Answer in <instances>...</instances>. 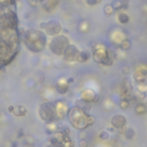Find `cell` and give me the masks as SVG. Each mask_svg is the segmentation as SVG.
Masks as SVG:
<instances>
[{
	"label": "cell",
	"mask_w": 147,
	"mask_h": 147,
	"mask_svg": "<svg viewBox=\"0 0 147 147\" xmlns=\"http://www.w3.org/2000/svg\"><path fill=\"white\" fill-rule=\"evenodd\" d=\"M21 48L16 0H0V70L11 64Z\"/></svg>",
	"instance_id": "obj_1"
},
{
	"label": "cell",
	"mask_w": 147,
	"mask_h": 147,
	"mask_svg": "<svg viewBox=\"0 0 147 147\" xmlns=\"http://www.w3.org/2000/svg\"><path fill=\"white\" fill-rule=\"evenodd\" d=\"M23 43L27 46V48L32 53H39L45 48L47 44V37L46 33L41 30L30 29L24 32Z\"/></svg>",
	"instance_id": "obj_2"
},
{
	"label": "cell",
	"mask_w": 147,
	"mask_h": 147,
	"mask_svg": "<svg viewBox=\"0 0 147 147\" xmlns=\"http://www.w3.org/2000/svg\"><path fill=\"white\" fill-rule=\"evenodd\" d=\"M68 118H69L70 124L74 128L80 129V130H83L86 126L94 123V117L93 116L86 114L85 110H83V109H81L76 106L68 110Z\"/></svg>",
	"instance_id": "obj_3"
},
{
	"label": "cell",
	"mask_w": 147,
	"mask_h": 147,
	"mask_svg": "<svg viewBox=\"0 0 147 147\" xmlns=\"http://www.w3.org/2000/svg\"><path fill=\"white\" fill-rule=\"evenodd\" d=\"M69 45H70V43H69L68 37H65L63 35H57V36L52 37V39L48 44V48L54 55L62 56Z\"/></svg>",
	"instance_id": "obj_4"
},
{
	"label": "cell",
	"mask_w": 147,
	"mask_h": 147,
	"mask_svg": "<svg viewBox=\"0 0 147 147\" xmlns=\"http://www.w3.org/2000/svg\"><path fill=\"white\" fill-rule=\"evenodd\" d=\"M39 116L40 118L46 123H53L57 120V110H56V104L46 101L43 102L39 107Z\"/></svg>",
	"instance_id": "obj_5"
},
{
	"label": "cell",
	"mask_w": 147,
	"mask_h": 147,
	"mask_svg": "<svg viewBox=\"0 0 147 147\" xmlns=\"http://www.w3.org/2000/svg\"><path fill=\"white\" fill-rule=\"evenodd\" d=\"M92 57L97 63L102 64L105 67H110L114 63V59L109 55L108 49L105 48L102 45H94L93 46V55H92Z\"/></svg>",
	"instance_id": "obj_6"
},
{
	"label": "cell",
	"mask_w": 147,
	"mask_h": 147,
	"mask_svg": "<svg viewBox=\"0 0 147 147\" xmlns=\"http://www.w3.org/2000/svg\"><path fill=\"white\" fill-rule=\"evenodd\" d=\"M62 30L61 23L57 20H49L45 23V28H44V32L48 36H57Z\"/></svg>",
	"instance_id": "obj_7"
},
{
	"label": "cell",
	"mask_w": 147,
	"mask_h": 147,
	"mask_svg": "<svg viewBox=\"0 0 147 147\" xmlns=\"http://www.w3.org/2000/svg\"><path fill=\"white\" fill-rule=\"evenodd\" d=\"M78 54H80V51H78L77 46L70 44V45L67 47V49H65V52H64V54H63L62 56H63V60H64L65 62H72V61L77 60Z\"/></svg>",
	"instance_id": "obj_8"
},
{
	"label": "cell",
	"mask_w": 147,
	"mask_h": 147,
	"mask_svg": "<svg viewBox=\"0 0 147 147\" xmlns=\"http://www.w3.org/2000/svg\"><path fill=\"white\" fill-rule=\"evenodd\" d=\"M110 124L114 129H117V130H121V129H124L125 124H126V118L124 115L122 114H115L112 118H110Z\"/></svg>",
	"instance_id": "obj_9"
},
{
	"label": "cell",
	"mask_w": 147,
	"mask_h": 147,
	"mask_svg": "<svg viewBox=\"0 0 147 147\" xmlns=\"http://www.w3.org/2000/svg\"><path fill=\"white\" fill-rule=\"evenodd\" d=\"M133 77L138 86H141V88L147 86V70L146 69H138Z\"/></svg>",
	"instance_id": "obj_10"
},
{
	"label": "cell",
	"mask_w": 147,
	"mask_h": 147,
	"mask_svg": "<svg viewBox=\"0 0 147 147\" xmlns=\"http://www.w3.org/2000/svg\"><path fill=\"white\" fill-rule=\"evenodd\" d=\"M115 12H120L122 9H128L129 8V0H113L110 3Z\"/></svg>",
	"instance_id": "obj_11"
},
{
	"label": "cell",
	"mask_w": 147,
	"mask_h": 147,
	"mask_svg": "<svg viewBox=\"0 0 147 147\" xmlns=\"http://www.w3.org/2000/svg\"><path fill=\"white\" fill-rule=\"evenodd\" d=\"M82 99L88 101V102H98L99 101V96L92 91H85L82 93Z\"/></svg>",
	"instance_id": "obj_12"
},
{
	"label": "cell",
	"mask_w": 147,
	"mask_h": 147,
	"mask_svg": "<svg viewBox=\"0 0 147 147\" xmlns=\"http://www.w3.org/2000/svg\"><path fill=\"white\" fill-rule=\"evenodd\" d=\"M57 5H59V0H45V3H43V8L49 13L53 12Z\"/></svg>",
	"instance_id": "obj_13"
},
{
	"label": "cell",
	"mask_w": 147,
	"mask_h": 147,
	"mask_svg": "<svg viewBox=\"0 0 147 147\" xmlns=\"http://www.w3.org/2000/svg\"><path fill=\"white\" fill-rule=\"evenodd\" d=\"M55 90L59 94H65L69 91V84L67 82H63V83L57 82L56 85H55Z\"/></svg>",
	"instance_id": "obj_14"
},
{
	"label": "cell",
	"mask_w": 147,
	"mask_h": 147,
	"mask_svg": "<svg viewBox=\"0 0 147 147\" xmlns=\"http://www.w3.org/2000/svg\"><path fill=\"white\" fill-rule=\"evenodd\" d=\"M120 131V133H122L124 137H125V139H128V140H132L133 138H134V136H136V132H134V130L132 129V128H124V129H121V130H118Z\"/></svg>",
	"instance_id": "obj_15"
},
{
	"label": "cell",
	"mask_w": 147,
	"mask_h": 147,
	"mask_svg": "<svg viewBox=\"0 0 147 147\" xmlns=\"http://www.w3.org/2000/svg\"><path fill=\"white\" fill-rule=\"evenodd\" d=\"M27 113H28V110H27V108H25L23 105L14 106V112H13V114H14L15 116H17V117H23V116L27 115Z\"/></svg>",
	"instance_id": "obj_16"
},
{
	"label": "cell",
	"mask_w": 147,
	"mask_h": 147,
	"mask_svg": "<svg viewBox=\"0 0 147 147\" xmlns=\"http://www.w3.org/2000/svg\"><path fill=\"white\" fill-rule=\"evenodd\" d=\"M90 59H91V54H90L89 51H81L80 54H78V56H77V62H80V63H85V62H88Z\"/></svg>",
	"instance_id": "obj_17"
},
{
	"label": "cell",
	"mask_w": 147,
	"mask_h": 147,
	"mask_svg": "<svg viewBox=\"0 0 147 147\" xmlns=\"http://www.w3.org/2000/svg\"><path fill=\"white\" fill-rule=\"evenodd\" d=\"M90 28H91L90 22L86 21V20H83V21L80 23V25H78V31L82 32V33H86V32L90 30Z\"/></svg>",
	"instance_id": "obj_18"
},
{
	"label": "cell",
	"mask_w": 147,
	"mask_h": 147,
	"mask_svg": "<svg viewBox=\"0 0 147 147\" xmlns=\"http://www.w3.org/2000/svg\"><path fill=\"white\" fill-rule=\"evenodd\" d=\"M131 46H132V44H131V40L130 39H128V38H124L121 43H120V45H118V47L122 49V51H129L130 48H131Z\"/></svg>",
	"instance_id": "obj_19"
},
{
	"label": "cell",
	"mask_w": 147,
	"mask_h": 147,
	"mask_svg": "<svg viewBox=\"0 0 147 147\" xmlns=\"http://www.w3.org/2000/svg\"><path fill=\"white\" fill-rule=\"evenodd\" d=\"M134 112H136V114H137V115H139V116L145 115V114H146V112H147V107H146V105H144L142 102H140V104L136 105Z\"/></svg>",
	"instance_id": "obj_20"
},
{
	"label": "cell",
	"mask_w": 147,
	"mask_h": 147,
	"mask_svg": "<svg viewBox=\"0 0 147 147\" xmlns=\"http://www.w3.org/2000/svg\"><path fill=\"white\" fill-rule=\"evenodd\" d=\"M76 107H78V108H81V109H83V110L86 112V110L90 109L91 104L88 102V101H85V100H83V99H80V100L76 102Z\"/></svg>",
	"instance_id": "obj_21"
},
{
	"label": "cell",
	"mask_w": 147,
	"mask_h": 147,
	"mask_svg": "<svg viewBox=\"0 0 147 147\" xmlns=\"http://www.w3.org/2000/svg\"><path fill=\"white\" fill-rule=\"evenodd\" d=\"M117 21H118L121 24H126V23H129L130 17H129V15L125 14V13H118V15H117Z\"/></svg>",
	"instance_id": "obj_22"
},
{
	"label": "cell",
	"mask_w": 147,
	"mask_h": 147,
	"mask_svg": "<svg viewBox=\"0 0 147 147\" xmlns=\"http://www.w3.org/2000/svg\"><path fill=\"white\" fill-rule=\"evenodd\" d=\"M114 13H115V9L113 8V6H112L110 4H107V5L104 7V14H105L107 17L112 16Z\"/></svg>",
	"instance_id": "obj_23"
},
{
	"label": "cell",
	"mask_w": 147,
	"mask_h": 147,
	"mask_svg": "<svg viewBox=\"0 0 147 147\" xmlns=\"http://www.w3.org/2000/svg\"><path fill=\"white\" fill-rule=\"evenodd\" d=\"M129 106H130V101H129V99L122 98V99L120 100V108H122V109H128V108H129Z\"/></svg>",
	"instance_id": "obj_24"
},
{
	"label": "cell",
	"mask_w": 147,
	"mask_h": 147,
	"mask_svg": "<svg viewBox=\"0 0 147 147\" xmlns=\"http://www.w3.org/2000/svg\"><path fill=\"white\" fill-rule=\"evenodd\" d=\"M99 138H100L101 140H106V139H108V138H109V132H108L107 130L100 131V132H99Z\"/></svg>",
	"instance_id": "obj_25"
},
{
	"label": "cell",
	"mask_w": 147,
	"mask_h": 147,
	"mask_svg": "<svg viewBox=\"0 0 147 147\" xmlns=\"http://www.w3.org/2000/svg\"><path fill=\"white\" fill-rule=\"evenodd\" d=\"M85 3L89 6H96V5H99L101 3V0H85Z\"/></svg>",
	"instance_id": "obj_26"
},
{
	"label": "cell",
	"mask_w": 147,
	"mask_h": 147,
	"mask_svg": "<svg viewBox=\"0 0 147 147\" xmlns=\"http://www.w3.org/2000/svg\"><path fill=\"white\" fill-rule=\"evenodd\" d=\"M28 1V4H29V6H31V7H37L38 6V0H27Z\"/></svg>",
	"instance_id": "obj_27"
},
{
	"label": "cell",
	"mask_w": 147,
	"mask_h": 147,
	"mask_svg": "<svg viewBox=\"0 0 147 147\" xmlns=\"http://www.w3.org/2000/svg\"><path fill=\"white\" fill-rule=\"evenodd\" d=\"M88 146H89V144H88L86 139H82V140H80V147H88Z\"/></svg>",
	"instance_id": "obj_28"
},
{
	"label": "cell",
	"mask_w": 147,
	"mask_h": 147,
	"mask_svg": "<svg viewBox=\"0 0 147 147\" xmlns=\"http://www.w3.org/2000/svg\"><path fill=\"white\" fill-rule=\"evenodd\" d=\"M86 136H88V134H86L85 131H81V132L78 133V137H80L81 140H82V139H86Z\"/></svg>",
	"instance_id": "obj_29"
},
{
	"label": "cell",
	"mask_w": 147,
	"mask_h": 147,
	"mask_svg": "<svg viewBox=\"0 0 147 147\" xmlns=\"http://www.w3.org/2000/svg\"><path fill=\"white\" fill-rule=\"evenodd\" d=\"M137 96L140 98V99H144L145 97H146V92L144 91V92H140V91H138V93H137Z\"/></svg>",
	"instance_id": "obj_30"
},
{
	"label": "cell",
	"mask_w": 147,
	"mask_h": 147,
	"mask_svg": "<svg viewBox=\"0 0 147 147\" xmlns=\"http://www.w3.org/2000/svg\"><path fill=\"white\" fill-rule=\"evenodd\" d=\"M122 70H123V72L125 74V75H128V74L130 72V68H129V67H126V65H124V67L122 68Z\"/></svg>",
	"instance_id": "obj_31"
},
{
	"label": "cell",
	"mask_w": 147,
	"mask_h": 147,
	"mask_svg": "<svg viewBox=\"0 0 147 147\" xmlns=\"http://www.w3.org/2000/svg\"><path fill=\"white\" fill-rule=\"evenodd\" d=\"M8 112L13 114V112H14V106H12V105H11V106H8Z\"/></svg>",
	"instance_id": "obj_32"
},
{
	"label": "cell",
	"mask_w": 147,
	"mask_h": 147,
	"mask_svg": "<svg viewBox=\"0 0 147 147\" xmlns=\"http://www.w3.org/2000/svg\"><path fill=\"white\" fill-rule=\"evenodd\" d=\"M17 134H19V138H22V137H23V134H24V133H23V130H22V129H21V130H19V133H17Z\"/></svg>",
	"instance_id": "obj_33"
},
{
	"label": "cell",
	"mask_w": 147,
	"mask_h": 147,
	"mask_svg": "<svg viewBox=\"0 0 147 147\" xmlns=\"http://www.w3.org/2000/svg\"><path fill=\"white\" fill-rule=\"evenodd\" d=\"M67 83H68V84H71V83H74V78H72V77H69V78L67 80Z\"/></svg>",
	"instance_id": "obj_34"
},
{
	"label": "cell",
	"mask_w": 147,
	"mask_h": 147,
	"mask_svg": "<svg viewBox=\"0 0 147 147\" xmlns=\"http://www.w3.org/2000/svg\"><path fill=\"white\" fill-rule=\"evenodd\" d=\"M144 13H147V5L144 6Z\"/></svg>",
	"instance_id": "obj_35"
},
{
	"label": "cell",
	"mask_w": 147,
	"mask_h": 147,
	"mask_svg": "<svg viewBox=\"0 0 147 147\" xmlns=\"http://www.w3.org/2000/svg\"><path fill=\"white\" fill-rule=\"evenodd\" d=\"M38 3L39 4H43V3H45V0H38Z\"/></svg>",
	"instance_id": "obj_36"
},
{
	"label": "cell",
	"mask_w": 147,
	"mask_h": 147,
	"mask_svg": "<svg viewBox=\"0 0 147 147\" xmlns=\"http://www.w3.org/2000/svg\"><path fill=\"white\" fill-rule=\"evenodd\" d=\"M47 147H57V146H54V145H48Z\"/></svg>",
	"instance_id": "obj_37"
},
{
	"label": "cell",
	"mask_w": 147,
	"mask_h": 147,
	"mask_svg": "<svg viewBox=\"0 0 147 147\" xmlns=\"http://www.w3.org/2000/svg\"><path fill=\"white\" fill-rule=\"evenodd\" d=\"M146 24H147V20H146Z\"/></svg>",
	"instance_id": "obj_38"
}]
</instances>
